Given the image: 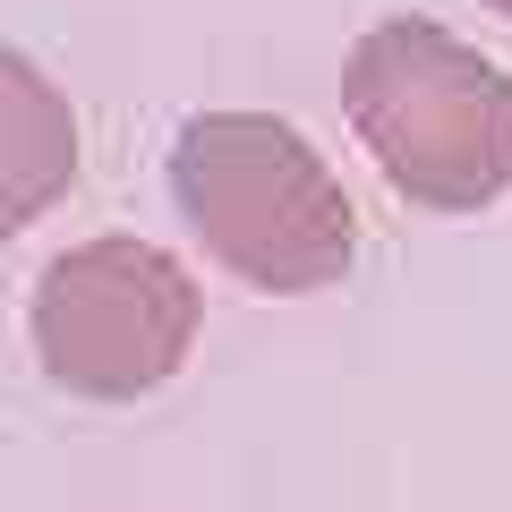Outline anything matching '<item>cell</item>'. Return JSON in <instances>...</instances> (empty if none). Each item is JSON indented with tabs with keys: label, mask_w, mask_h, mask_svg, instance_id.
<instances>
[{
	"label": "cell",
	"mask_w": 512,
	"mask_h": 512,
	"mask_svg": "<svg viewBox=\"0 0 512 512\" xmlns=\"http://www.w3.org/2000/svg\"><path fill=\"white\" fill-rule=\"evenodd\" d=\"M171 197L222 274L248 291H333L359 248L333 163L274 111H197L171 146Z\"/></svg>",
	"instance_id": "6da1fadb"
},
{
	"label": "cell",
	"mask_w": 512,
	"mask_h": 512,
	"mask_svg": "<svg viewBox=\"0 0 512 512\" xmlns=\"http://www.w3.org/2000/svg\"><path fill=\"white\" fill-rule=\"evenodd\" d=\"M342 111L384 188L427 214H478L512 188V77L427 18H384L350 43Z\"/></svg>",
	"instance_id": "7a4b0ae2"
},
{
	"label": "cell",
	"mask_w": 512,
	"mask_h": 512,
	"mask_svg": "<svg viewBox=\"0 0 512 512\" xmlns=\"http://www.w3.org/2000/svg\"><path fill=\"white\" fill-rule=\"evenodd\" d=\"M197 342V282L154 239H86L35 282V359L86 402H137L180 376Z\"/></svg>",
	"instance_id": "3957f363"
},
{
	"label": "cell",
	"mask_w": 512,
	"mask_h": 512,
	"mask_svg": "<svg viewBox=\"0 0 512 512\" xmlns=\"http://www.w3.org/2000/svg\"><path fill=\"white\" fill-rule=\"evenodd\" d=\"M77 180V120L69 94L35 60L0 52V239H18L35 214H52Z\"/></svg>",
	"instance_id": "277c9868"
},
{
	"label": "cell",
	"mask_w": 512,
	"mask_h": 512,
	"mask_svg": "<svg viewBox=\"0 0 512 512\" xmlns=\"http://www.w3.org/2000/svg\"><path fill=\"white\" fill-rule=\"evenodd\" d=\"M487 9H495V18H512V0H487Z\"/></svg>",
	"instance_id": "5b68a950"
}]
</instances>
